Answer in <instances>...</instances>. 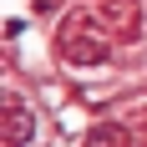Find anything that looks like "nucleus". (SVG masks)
<instances>
[{
    "label": "nucleus",
    "mask_w": 147,
    "mask_h": 147,
    "mask_svg": "<svg viewBox=\"0 0 147 147\" xmlns=\"http://www.w3.org/2000/svg\"><path fill=\"white\" fill-rule=\"evenodd\" d=\"M86 26H91V20H71L66 36H61V46H66V56H71V61L96 66V61H107V41H102V36H91Z\"/></svg>",
    "instance_id": "1"
},
{
    "label": "nucleus",
    "mask_w": 147,
    "mask_h": 147,
    "mask_svg": "<svg viewBox=\"0 0 147 147\" xmlns=\"http://www.w3.org/2000/svg\"><path fill=\"white\" fill-rule=\"evenodd\" d=\"M36 137V112L26 102H10L5 107V147H26Z\"/></svg>",
    "instance_id": "2"
},
{
    "label": "nucleus",
    "mask_w": 147,
    "mask_h": 147,
    "mask_svg": "<svg viewBox=\"0 0 147 147\" xmlns=\"http://www.w3.org/2000/svg\"><path fill=\"white\" fill-rule=\"evenodd\" d=\"M91 147H127V137H122L117 127H96V137H91Z\"/></svg>",
    "instance_id": "3"
}]
</instances>
